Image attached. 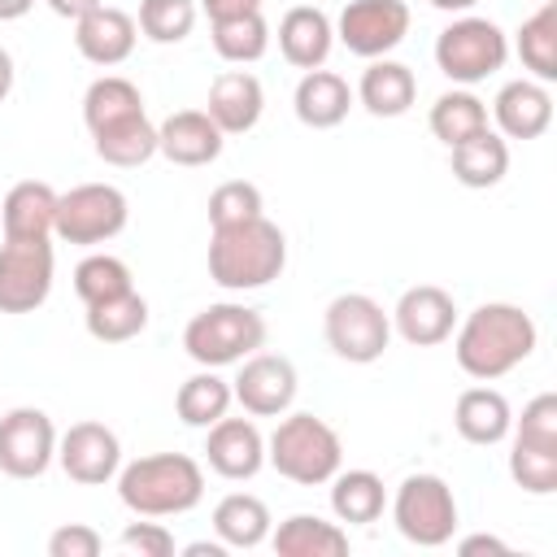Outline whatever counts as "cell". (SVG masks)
Masks as SVG:
<instances>
[{"label":"cell","instance_id":"6da1fadb","mask_svg":"<svg viewBox=\"0 0 557 557\" xmlns=\"http://www.w3.org/2000/svg\"><path fill=\"white\" fill-rule=\"evenodd\" d=\"M457 339H453V357L457 366L479 379V383H492V379H505L509 370H518L531 352H535V322L527 309L509 305V300H487L479 305L474 313H466L461 326H453Z\"/></svg>","mask_w":557,"mask_h":557},{"label":"cell","instance_id":"7a4b0ae2","mask_svg":"<svg viewBox=\"0 0 557 557\" xmlns=\"http://www.w3.org/2000/svg\"><path fill=\"white\" fill-rule=\"evenodd\" d=\"M287 265L283 231L261 213L235 226H213L209 239V278L226 292H257L274 283Z\"/></svg>","mask_w":557,"mask_h":557},{"label":"cell","instance_id":"3957f363","mask_svg":"<svg viewBox=\"0 0 557 557\" xmlns=\"http://www.w3.org/2000/svg\"><path fill=\"white\" fill-rule=\"evenodd\" d=\"M205 496V470L187 453L135 457L117 470V500L139 518H174L196 509Z\"/></svg>","mask_w":557,"mask_h":557},{"label":"cell","instance_id":"277c9868","mask_svg":"<svg viewBox=\"0 0 557 557\" xmlns=\"http://www.w3.org/2000/svg\"><path fill=\"white\" fill-rule=\"evenodd\" d=\"M265 461L300 483V487H318V483H331V474L339 470L344 461V444L335 435L331 422H322L318 413H287L278 418L274 435L265 440Z\"/></svg>","mask_w":557,"mask_h":557},{"label":"cell","instance_id":"5b68a950","mask_svg":"<svg viewBox=\"0 0 557 557\" xmlns=\"http://www.w3.org/2000/svg\"><path fill=\"white\" fill-rule=\"evenodd\" d=\"M265 344V318L248 305H235V300H222V305H209L200 309L187 326H183V348L196 366H235L244 357H252L257 348Z\"/></svg>","mask_w":557,"mask_h":557},{"label":"cell","instance_id":"8992f818","mask_svg":"<svg viewBox=\"0 0 557 557\" xmlns=\"http://www.w3.org/2000/svg\"><path fill=\"white\" fill-rule=\"evenodd\" d=\"M505 61H509V39L492 17H457L435 39L440 74L461 83V87L483 83L487 74L505 70Z\"/></svg>","mask_w":557,"mask_h":557},{"label":"cell","instance_id":"52a82bcc","mask_svg":"<svg viewBox=\"0 0 557 557\" xmlns=\"http://www.w3.org/2000/svg\"><path fill=\"white\" fill-rule=\"evenodd\" d=\"M322 335L335 357H344L352 366H370L392 344V313H383V305L366 292H344L326 305Z\"/></svg>","mask_w":557,"mask_h":557},{"label":"cell","instance_id":"ba28073f","mask_svg":"<svg viewBox=\"0 0 557 557\" xmlns=\"http://www.w3.org/2000/svg\"><path fill=\"white\" fill-rule=\"evenodd\" d=\"M396 531L418 548H440L457 531V496L440 474H409L392 496Z\"/></svg>","mask_w":557,"mask_h":557},{"label":"cell","instance_id":"9c48e42d","mask_svg":"<svg viewBox=\"0 0 557 557\" xmlns=\"http://www.w3.org/2000/svg\"><path fill=\"white\" fill-rule=\"evenodd\" d=\"M126 218H131V205H126L122 187H113V183H78L65 196H57L52 235L65 239V244L91 248V244H104V239L122 235Z\"/></svg>","mask_w":557,"mask_h":557},{"label":"cell","instance_id":"30bf717a","mask_svg":"<svg viewBox=\"0 0 557 557\" xmlns=\"http://www.w3.org/2000/svg\"><path fill=\"white\" fill-rule=\"evenodd\" d=\"M52 244L4 239L0 244V313H35L52 292Z\"/></svg>","mask_w":557,"mask_h":557},{"label":"cell","instance_id":"8fae6325","mask_svg":"<svg viewBox=\"0 0 557 557\" xmlns=\"http://www.w3.org/2000/svg\"><path fill=\"white\" fill-rule=\"evenodd\" d=\"M57 461V426L44 409L17 405L0 418V470L9 479H39Z\"/></svg>","mask_w":557,"mask_h":557},{"label":"cell","instance_id":"7c38bea8","mask_svg":"<svg viewBox=\"0 0 557 557\" xmlns=\"http://www.w3.org/2000/svg\"><path fill=\"white\" fill-rule=\"evenodd\" d=\"M339 44L352 57H387L409 35V4L405 0H348L335 22Z\"/></svg>","mask_w":557,"mask_h":557},{"label":"cell","instance_id":"4fadbf2b","mask_svg":"<svg viewBox=\"0 0 557 557\" xmlns=\"http://www.w3.org/2000/svg\"><path fill=\"white\" fill-rule=\"evenodd\" d=\"M296 366L278 352H252L239 361V374L231 379V396L252 418H278L296 400Z\"/></svg>","mask_w":557,"mask_h":557},{"label":"cell","instance_id":"5bb4252c","mask_svg":"<svg viewBox=\"0 0 557 557\" xmlns=\"http://www.w3.org/2000/svg\"><path fill=\"white\" fill-rule=\"evenodd\" d=\"M57 461L74 483L100 487V483L117 479L122 444L104 422H74L65 435H57Z\"/></svg>","mask_w":557,"mask_h":557},{"label":"cell","instance_id":"9a60e30c","mask_svg":"<svg viewBox=\"0 0 557 557\" xmlns=\"http://www.w3.org/2000/svg\"><path fill=\"white\" fill-rule=\"evenodd\" d=\"M457 326V305L444 287L435 283H418V287H405L396 309H392V331L413 344V348H435L453 335Z\"/></svg>","mask_w":557,"mask_h":557},{"label":"cell","instance_id":"2e32d148","mask_svg":"<svg viewBox=\"0 0 557 557\" xmlns=\"http://www.w3.org/2000/svg\"><path fill=\"white\" fill-rule=\"evenodd\" d=\"M205 461L213 474L244 483L265 466V440L252 418H218L205 435Z\"/></svg>","mask_w":557,"mask_h":557},{"label":"cell","instance_id":"e0dca14e","mask_svg":"<svg viewBox=\"0 0 557 557\" xmlns=\"http://www.w3.org/2000/svg\"><path fill=\"white\" fill-rule=\"evenodd\" d=\"M222 144H226V135L218 131V122L205 109H178L157 126V152L187 170L218 161Z\"/></svg>","mask_w":557,"mask_h":557},{"label":"cell","instance_id":"ac0fdd59","mask_svg":"<svg viewBox=\"0 0 557 557\" xmlns=\"http://www.w3.org/2000/svg\"><path fill=\"white\" fill-rule=\"evenodd\" d=\"M261 109H265V87L257 74L248 70H222L213 83H209V100H205V113L218 122L222 135H244L261 122Z\"/></svg>","mask_w":557,"mask_h":557},{"label":"cell","instance_id":"d6986e66","mask_svg":"<svg viewBox=\"0 0 557 557\" xmlns=\"http://www.w3.org/2000/svg\"><path fill=\"white\" fill-rule=\"evenodd\" d=\"M135 35H139L135 17L122 13V9H113V4H100L87 17L74 22V48H78V57L91 61V65H104V70L109 65H122L135 52Z\"/></svg>","mask_w":557,"mask_h":557},{"label":"cell","instance_id":"ffe728a7","mask_svg":"<svg viewBox=\"0 0 557 557\" xmlns=\"http://www.w3.org/2000/svg\"><path fill=\"white\" fill-rule=\"evenodd\" d=\"M492 117H496L505 139H540L553 122V96L535 78H513L496 91Z\"/></svg>","mask_w":557,"mask_h":557},{"label":"cell","instance_id":"44dd1931","mask_svg":"<svg viewBox=\"0 0 557 557\" xmlns=\"http://www.w3.org/2000/svg\"><path fill=\"white\" fill-rule=\"evenodd\" d=\"M335 44V26L318 4H296L278 17V52L296 70H322Z\"/></svg>","mask_w":557,"mask_h":557},{"label":"cell","instance_id":"7402d4cb","mask_svg":"<svg viewBox=\"0 0 557 557\" xmlns=\"http://www.w3.org/2000/svg\"><path fill=\"white\" fill-rule=\"evenodd\" d=\"M4 239H52L57 226V191L39 178H22L9 187L0 205Z\"/></svg>","mask_w":557,"mask_h":557},{"label":"cell","instance_id":"603a6c76","mask_svg":"<svg viewBox=\"0 0 557 557\" xmlns=\"http://www.w3.org/2000/svg\"><path fill=\"white\" fill-rule=\"evenodd\" d=\"M357 100H361L374 117H400V113H409V104L418 100V78H413V70H409L405 61L374 57V61L361 70Z\"/></svg>","mask_w":557,"mask_h":557},{"label":"cell","instance_id":"cb8c5ba5","mask_svg":"<svg viewBox=\"0 0 557 557\" xmlns=\"http://www.w3.org/2000/svg\"><path fill=\"white\" fill-rule=\"evenodd\" d=\"M292 109L305 126L313 131H331L348 117L352 109V87L335 74V70H305V78L296 83V96H292Z\"/></svg>","mask_w":557,"mask_h":557},{"label":"cell","instance_id":"d4e9b609","mask_svg":"<svg viewBox=\"0 0 557 557\" xmlns=\"http://www.w3.org/2000/svg\"><path fill=\"white\" fill-rule=\"evenodd\" d=\"M453 426L466 444H500L513 426V413H509V400L496 392V387H466L453 405Z\"/></svg>","mask_w":557,"mask_h":557},{"label":"cell","instance_id":"484cf974","mask_svg":"<svg viewBox=\"0 0 557 557\" xmlns=\"http://www.w3.org/2000/svg\"><path fill=\"white\" fill-rule=\"evenodd\" d=\"M448 165H453V178L461 187H474V191L496 187L509 174V144L496 131H479V135L448 148Z\"/></svg>","mask_w":557,"mask_h":557},{"label":"cell","instance_id":"4316f807","mask_svg":"<svg viewBox=\"0 0 557 557\" xmlns=\"http://www.w3.org/2000/svg\"><path fill=\"white\" fill-rule=\"evenodd\" d=\"M278 557H344L348 553V531L339 522H326L318 513H292L278 522L270 535Z\"/></svg>","mask_w":557,"mask_h":557},{"label":"cell","instance_id":"83f0119b","mask_svg":"<svg viewBox=\"0 0 557 557\" xmlns=\"http://www.w3.org/2000/svg\"><path fill=\"white\" fill-rule=\"evenodd\" d=\"M213 535L226 548H257L270 540V509L252 492H231L213 505Z\"/></svg>","mask_w":557,"mask_h":557},{"label":"cell","instance_id":"f1b7e54d","mask_svg":"<svg viewBox=\"0 0 557 557\" xmlns=\"http://www.w3.org/2000/svg\"><path fill=\"white\" fill-rule=\"evenodd\" d=\"M383 505H387V492L374 470H335L331 474V513L339 522H348V527L379 522Z\"/></svg>","mask_w":557,"mask_h":557},{"label":"cell","instance_id":"f546056e","mask_svg":"<svg viewBox=\"0 0 557 557\" xmlns=\"http://www.w3.org/2000/svg\"><path fill=\"white\" fill-rule=\"evenodd\" d=\"M144 113V96H139V87L131 83V78H122V74H100L87 91H83V122H87V131L96 135V131H109V126H117V122H131V117H139Z\"/></svg>","mask_w":557,"mask_h":557},{"label":"cell","instance_id":"4dcf8cb0","mask_svg":"<svg viewBox=\"0 0 557 557\" xmlns=\"http://www.w3.org/2000/svg\"><path fill=\"white\" fill-rule=\"evenodd\" d=\"M231 400H235V396H231V383H226L218 370L200 366V374H191V379L178 383V392H174V413H178L187 426L209 431L218 418H226Z\"/></svg>","mask_w":557,"mask_h":557},{"label":"cell","instance_id":"1f68e13d","mask_svg":"<svg viewBox=\"0 0 557 557\" xmlns=\"http://www.w3.org/2000/svg\"><path fill=\"white\" fill-rule=\"evenodd\" d=\"M83 322H87V335L91 339H100V344H126V339H135L148 326V300L131 287L122 296H109V300L87 305Z\"/></svg>","mask_w":557,"mask_h":557},{"label":"cell","instance_id":"d6a6232c","mask_svg":"<svg viewBox=\"0 0 557 557\" xmlns=\"http://www.w3.org/2000/svg\"><path fill=\"white\" fill-rule=\"evenodd\" d=\"M518 61H522V70H531L535 83L557 78V0H544L518 26Z\"/></svg>","mask_w":557,"mask_h":557},{"label":"cell","instance_id":"836d02e7","mask_svg":"<svg viewBox=\"0 0 557 557\" xmlns=\"http://www.w3.org/2000/svg\"><path fill=\"white\" fill-rule=\"evenodd\" d=\"M91 148L104 165H117V170H135L144 161L157 157V126L148 122V113L131 117V122H117L109 131H96L91 135Z\"/></svg>","mask_w":557,"mask_h":557},{"label":"cell","instance_id":"e575fe53","mask_svg":"<svg viewBox=\"0 0 557 557\" xmlns=\"http://www.w3.org/2000/svg\"><path fill=\"white\" fill-rule=\"evenodd\" d=\"M431 135L444 144V148H453V144H461V139H470V135H479V131H487V104L474 96V91H466V87H453V91H444L435 104H431Z\"/></svg>","mask_w":557,"mask_h":557},{"label":"cell","instance_id":"d590c367","mask_svg":"<svg viewBox=\"0 0 557 557\" xmlns=\"http://www.w3.org/2000/svg\"><path fill=\"white\" fill-rule=\"evenodd\" d=\"M209 39H213V52H218L222 61H231V65H252V61H261L265 48H270V26H265V17H261V9H257V13H239V17H218L213 30H209Z\"/></svg>","mask_w":557,"mask_h":557},{"label":"cell","instance_id":"8d00e7d4","mask_svg":"<svg viewBox=\"0 0 557 557\" xmlns=\"http://www.w3.org/2000/svg\"><path fill=\"white\" fill-rule=\"evenodd\" d=\"M135 278H131V265L122 257H109V252H91L74 265V296L83 305H96V300H109V296H122L131 292Z\"/></svg>","mask_w":557,"mask_h":557},{"label":"cell","instance_id":"74e56055","mask_svg":"<svg viewBox=\"0 0 557 557\" xmlns=\"http://www.w3.org/2000/svg\"><path fill=\"white\" fill-rule=\"evenodd\" d=\"M135 26L152 44H183L196 26V0H139Z\"/></svg>","mask_w":557,"mask_h":557},{"label":"cell","instance_id":"f35d334b","mask_svg":"<svg viewBox=\"0 0 557 557\" xmlns=\"http://www.w3.org/2000/svg\"><path fill=\"white\" fill-rule=\"evenodd\" d=\"M261 209H265L261 187L248 178H231L209 191V226H235V222L261 218Z\"/></svg>","mask_w":557,"mask_h":557},{"label":"cell","instance_id":"ab89813d","mask_svg":"<svg viewBox=\"0 0 557 557\" xmlns=\"http://www.w3.org/2000/svg\"><path fill=\"white\" fill-rule=\"evenodd\" d=\"M509 474L531 496L557 492V448H531V444H518L513 440V448H509Z\"/></svg>","mask_w":557,"mask_h":557},{"label":"cell","instance_id":"60d3db41","mask_svg":"<svg viewBox=\"0 0 557 557\" xmlns=\"http://www.w3.org/2000/svg\"><path fill=\"white\" fill-rule=\"evenodd\" d=\"M518 444H531V448H557V396L553 392H540L535 400H527L518 426H509Z\"/></svg>","mask_w":557,"mask_h":557},{"label":"cell","instance_id":"b9f144b4","mask_svg":"<svg viewBox=\"0 0 557 557\" xmlns=\"http://www.w3.org/2000/svg\"><path fill=\"white\" fill-rule=\"evenodd\" d=\"M117 544L126 553H139V557H174V535L161 522H126Z\"/></svg>","mask_w":557,"mask_h":557},{"label":"cell","instance_id":"7bdbcfd3","mask_svg":"<svg viewBox=\"0 0 557 557\" xmlns=\"http://www.w3.org/2000/svg\"><path fill=\"white\" fill-rule=\"evenodd\" d=\"M104 540L87 522H65L48 535V557H100Z\"/></svg>","mask_w":557,"mask_h":557},{"label":"cell","instance_id":"ee69618b","mask_svg":"<svg viewBox=\"0 0 557 557\" xmlns=\"http://www.w3.org/2000/svg\"><path fill=\"white\" fill-rule=\"evenodd\" d=\"M200 4H205L209 22H218V17H239V13H257V9H261V0H200Z\"/></svg>","mask_w":557,"mask_h":557},{"label":"cell","instance_id":"f6af8a7d","mask_svg":"<svg viewBox=\"0 0 557 557\" xmlns=\"http://www.w3.org/2000/svg\"><path fill=\"white\" fill-rule=\"evenodd\" d=\"M457 553H461V557H474V553H500V557H505L509 548H505L496 535H466V540L457 544Z\"/></svg>","mask_w":557,"mask_h":557},{"label":"cell","instance_id":"bcb514c9","mask_svg":"<svg viewBox=\"0 0 557 557\" xmlns=\"http://www.w3.org/2000/svg\"><path fill=\"white\" fill-rule=\"evenodd\" d=\"M104 0H48V9L57 13V17H70V22H78V17H87L91 9H100Z\"/></svg>","mask_w":557,"mask_h":557},{"label":"cell","instance_id":"7dc6e473","mask_svg":"<svg viewBox=\"0 0 557 557\" xmlns=\"http://www.w3.org/2000/svg\"><path fill=\"white\" fill-rule=\"evenodd\" d=\"M183 553H187V557H226V544H222V540H196V544H187Z\"/></svg>","mask_w":557,"mask_h":557},{"label":"cell","instance_id":"c3c4849f","mask_svg":"<svg viewBox=\"0 0 557 557\" xmlns=\"http://www.w3.org/2000/svg\"><path fill=\"white\" fill-rule=\"evenodd\" d=\"M30 4H35V0H0V22H17V17H26Z\"/></svg>","mask_w":557,"mask_h":557},{"label":"cell","instance_id":"681fc988","mask_svg":"<svg viewBox=\"0 0 557 557\" xmlns=\"http://www.w3.org/2000/svg\"><path fill=\"white\" fill-rule=\"evenodd\" d=\"M9 91H13V57L0 48V104L9 100Z\"/></svg>","mask_w":557,"mask_h":557},{"label":"cell","instance_id":"f907efd6","mask_svg":"<svg viewBox=\"0 0 557 557\" xmlns=\"http://www.w3.org/2000/svg\"><path fill=\"white\" fill-rule=\"evenodd\" d=\"M435 9H444V13H466L470 4H479V0H431Z\"/></svg>","mask_w":557,"mask_h":557}]
</instances>
